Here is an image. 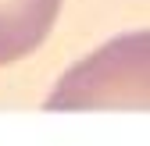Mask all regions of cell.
I'll use <instances>...</instances> for the list:
<instances>
[{
  "instance_id": "1",
  "label": "cell",
  "mask_w": 150,
  "mask_h": 146,
  "mask_svg": "<svg viewBox=\"0 0 150 146\" xmlns=\"http://www.w3.org/2000/svg\"><path fill=\"white\" fill-rule=\"evenodd\" d=\"M47 111H150V29L125 32L54 82Z\"/></svg>"
},
{
  "instance_id": "2",
  "label": "cell",
  "mask_w": 150,
  "mask_h": 146,
  "mask_svg": "<svg viewBox=\"0 0 150 146\" xmlns=\"http://www.w3.org/2000/svg\"><path fill=\"white\" fill-rule=\"evenodd\" d=\"M61 14V0H0V68L40 50Z\"/></svg>"
}]
</instances>
